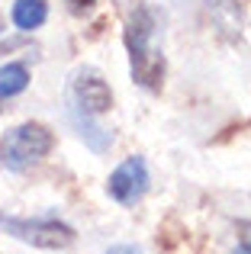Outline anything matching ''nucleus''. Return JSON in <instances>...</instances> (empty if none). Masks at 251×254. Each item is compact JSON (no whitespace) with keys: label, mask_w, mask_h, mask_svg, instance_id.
I'll use <instances>...</instances> for the list:
<instances>
[{"label":"nucleus","mask_w":251,"mask_h":254,"mask_svg":"<svg viewBox=\"0 0 251 254\" xmlns=\"http://www.w3.org/2000/svg\"><path fill=\"white\" fill-rule=\"evenodd\" d=\"M113 110V90L97 68H77L68 81V116L77 135L87 142L90 151L103 155L113 145V132L100 123Z\"/></svg>","instance_id":"nucleus-1"},{"label":"nucleus","mask_w":251,"mask_h":254,"mask_svg":"<svg viewBox=\"0 0 251 254\" xmlns=\"http://www.w3.org/2000/svg\"><path fill=\"white\" fill-rule=\"evenodd\" d=\"M126 52L132 81L145 90L164 84V13L151 3H138L126 19Z\"/></svg>","instance_id":"nucleus-2"},{"label":"nucleus","mask_w":251,"mask_h":254,"mask_svg":"<svg viewBox=\"0 0 251 254\" xmlns=\"http://www.w3.org/2000/svg\"><path fill=\"white\" fill-rule=\"evenodd\" d=\"M52 148H55V135H52L49 126L19 123L0 138V161H3L6 171L23 174V171L36 168Z\"/></svg>","instance_id":"nucleus-3"},{"label":"nucleus","mask_w":251,"mask_h":254,"mask_svg":"<svg viewBox=\"0 0 251 254\" xmlns=\"http://www.w3.org/2000/svg\"><path fill=\"white\" fill-rule=\"evenodd\" d=\"M0 232H6L10 238L23 245H32L39 251H64L74 245V229L62 219H26V216H3L0 212Z\"/></svg>","instance_id":"nucleus-4"},{"label":"nucleus","mask_w":251,"mask_h":254,"mask_svg":"<svg viewBox=\"0 0 251 254\" xmlns=\"http://www.w3.org/2000/svg\"><path fill=\"white\" fill-rule=\"evenodd\" d=\"M148 184H151V177H148V164H145V158L132 155V158H126L120 168L110 174L107 193H110V199H116L120 206H135L138 199L148 193Z\"/></svg>","instance_id":"nucleus-5"},{"label":"nucleus","mask_w":251,"mask_h":254,"mask_svg":"<svg viewBox=\"0 0 251 254\" xmlns=\"http://www.w3.org/2000/svg\"><path fill=\"white\" fill-rule=\"evenodd\" d=\"M10 16L19 32H32L49 19V0H13Z\"/></svg>","instance_id":"nucleus-6"},{"label":"nucleus","mask_w":251,"mask_h":254,"mask_svg":"<svg viewBox=\"0 0 251 254\" xmlns=\"http://www.w3.org/2000/svg\"><path fill=\"white\" fill-rule=\"evenodd\" d=\"M29 87V68L23 62H6L0 68V100H10Z\"/></svg>","instance_id":"nucleus-7"},{"label":"nucleus","mask_w":251,"mask_h":254,"mask_svg":"<svg viewBox=\"0 0 251 254\" xmlns=\"http://www.w3.org/2000/svg\"><path fill=\"white\" fill-rule=\"evenodd\" d=\"M107 254H142V248H135V245H110Z\"/></svg>","instance_id":"nucleus-8"},{"label":"nucleus","mask_w":251,"mask_h":254,"mask_svg":"<svg viewBox=\"0 0 251 254\" xmlns=\"http://www.w3.org/2000/svg\"><path fill=\"white\" fill-rule=\"evenodd\" d=\"M71 6H74V10H87V6H94L97 0H68Z\"/></svg>","instance_id":"nucleus-9"},{"label":"nucleus","mask_w":251,"mask_h":254,"mask_svg":"<svg viewBox=\"0 0 251 254\" xmlns=\"http://www.w3.org/2000/svg\"><path fill=\"white\" fill-rule=\"evenodd\" d=\"M232 254H251V245H239V248H235Z\"/></svg>","instance_id":"nucleus-10"}]
</instances>
